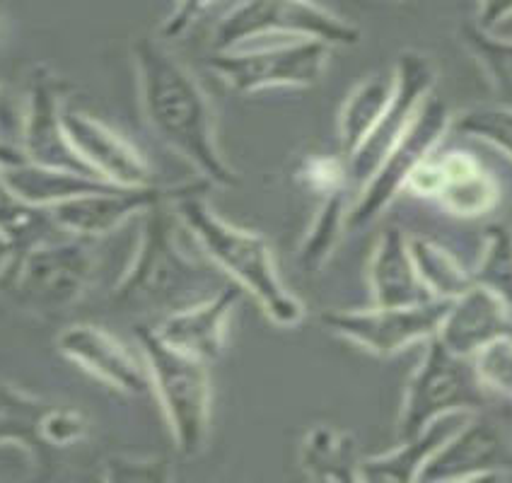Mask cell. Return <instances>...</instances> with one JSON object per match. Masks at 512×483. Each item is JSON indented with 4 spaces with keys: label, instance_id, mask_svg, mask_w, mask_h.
<instances>
[{
    "label": "cell",
    "instance_id": "7",
    "mask_svg": "<svg viewBox=\"0 0 512 483\" xmlns=\"http://www.w3.org/2000/svg\"><path fill=\"white\" fill-rule=\"evenodd\" d=\"M450 128V109L442 97L430 92L404 136L384 155L380 167L372 172L368 182L360 186L358 201L348 208L346 230H363L375 223L401 191L409 186L418 167L440 148Z\"/></svg>",
    "mask_w": 512,
    "mask_h": 483
},
{
    "label": "cell",
    "instance_id": "25",
    "mask_svg": "<svg viewBox=\"0 0 512 483\" xmlns=\"http://www.w3.org/2000/svg\"><path fill=\"white\" fill-rule=\"evenodd\" d=\"M58 232L63 230L51 218L49 208H39L22 201L0 172V235L10 240L15 254L27 252L29 247L39 242L56 240Z\"/></svg>",
    "mask_w": 512,
    "mask_h": 483
},
{
    "label": "cell",
    "instance_id": "38",
    "mask_svg": "<svg viewBox=\"0 0 512 483\" xmlns=\"http://www.w3.org/2000/svg\"><path fill=\"white\" fill-rule=\"evenodd\" d=\"M15 259V247L10 244V240H5L3 235H0V278H3V273L8 271L10 261Z\"/></svg>",
    "mask_w": 512,
    "mask_h": 483
},
{
    "label": "cell",
    "instance_id": "17",
    "mask_svg": "<svg viewBox=\"0 0 512 483\" xmlns=\"http://www.w3.org/2000/svg\"><path fill=\"white\" fill-rule=\"evenodd\" d=\"M58 351L116 392L141 397L153 387L148 365L138 363L124 343L102 327L92 324L68 327L58 336Z\"/></svg>",
    "mask_w": 512,
    "mask_h": 483
},
{
    "label": "cell",
    "instance_id": "10",
    "mask_svg": "<svg viewBox=\"0 0 512 483\" xmlns=\"http://www.w3.org/2000/svg\"><path fill=\"white\" fill-rule=\"evenodd\" d=\"M450 300H428L409 307L372 305L370 310H329L319 314L322 327L356 343L372 356H397L413 343L438 334Z\"/></svg>",
    "mask_w": 512,
    "mask_h": 483
},
{
    "label": "cell",
    "instance_id": "16",
    "mask_svg": "<svg viewBox=\"0 0 512 483\" xmlns=\"http://www.w3.org/2000/svg\"><path fill=\"white\" fill-rule=\"evenodd\" d=\"M61 121L75 153L83 157L104 182L116 186L153 184V174L145 157L124 136L68 104H63Z\"/></svg>",
    "mask_w": 512,
    "mask_h": 483
},
{
    "label": "cell",
    "instance_id": "15",
    "mask_svg": "<svg viewBox=\"0 0 512 483\" xmlns=\"http://www.w3.org/2000/svg\"><path fill=\"white\" fill-rule=\"evenodd\" d=\"M508 464L500 430L486 418H464L459 428L430 455L418 481L493 479Z\"/></svg>",
    "mask_w": 512,
    "mask_h": 483
},
{
    "label": "cell",
    "instance_id": "19",
    "mask_svg": "<svg viewBox=\"0 0 512 483\" xmlns=\"http://www.w3.org/2000/svg\"><path fill=\"white\" fill-rule=\"evenodd\" d=\"M438 339L457 356L471 358L500 336H512V314L498 298L471 283L450 300L438 329Z\"/></svg>",
    "mask_w": 512,
    "mask_h": 483
},
{
    "label": "cell",
    "instance_id": "4",
    "mask_svg": "<svg viewBox=\"0 0 512 483\" xmlns=\"http://www.w3.org/2000/svg\"><path fill=\"white\" fill-rule=\"evenodd\" d=\"M136 339L148 365L150 384L170 423L174 445L184 457H196L211 433L213 389L208 363L172 348L148 324H138Z\"/></svg>",
    "mask_w": 512,
    "mask_h": 483
},
{
    "label": "cell",
    "instance_id": "22",
    "mask_svg": "<svg viewBox=\"0 0 512 483\" xmlns=\"http://www.w3.org/2000/svg\"><path fill=\"white\" fill-rule=\"evenodd\" d=\"M0 172H3V179L22 201L39 208H51L61 201L75 199V196L92 194V191H104L109 189V186H116L104 182V179H92L78 172L34 165V162L29 160L20 162V165L0 167Z\"/></svg>",
    "mask_w": 512,
    "mask_h": 483
},
{
    "label": "cell",
    "instance_id": "33",
    "mask_svg": "<svg viewBox=\"0 0 512 483\" xmlns=\"http://www.w3.org/2000/svg\"><path fill=\"white\" fill-rule=\"evenodd\" d=\"M85 433H87V423L78 411L58 409V406H51V409L46 411L44 423H42V435H44L46 447H68L73 445V442L83 440Z\"/></svg>",
    "mask_w": 512,
    "mask_h": 483
},
{
    "label": "cell",
    "instance_id": "5",
    "mask_svg": "<svg viewBox=\"0 0 512 483\" xmlns=\"http://www.w3.org/2000/svg\"><path fill=\"white\" fill-rule=\"evenodd\" d=\"M87 237H56L15 254L3 273L5 290L25 310L66 312L85 295L95 273Z\"/></svg>",
    "mask_w": 512,
    "mask_h": 483
},
{
    "label": "cell",
    "instance_id": "18",
    "mask_svg": "<svg viewBox=\"0 0 512 483\" xmlns=\"http://www.w3.org/2000/svg\"><path fill=\"white\" fill-rule=\"evenodd\" d=\"M240 298V285L215 290L208 298L165 314L162 322L155 327L157 336L170 343L172 348H177V351L186 353V356L199 358L203 363H213V360L223 356L232 310H235Z\"/></svg>",
    "mask_w": 512,
    "mask_h": 483
},
{
    "label": "cell",
    "instance_id": "26",
    "mask_svg": "<svg viewBox=\"0 0 512 483\" xmlns=\"http://www.w3.org/2000/svg\"><path fill=\"white\" fill-rule=\"evenodd\" d=\"M51 406L42 399L29 397L20 389L0 382V445L17 442L27 447L34 457H44V435L42 423Z\"/></svg>",
    "mask_w": 512,
    "mask_h": 483
},
{
    "label": "cell",
    "instance_id": "21",
    "mask_svg": "<svg viewBox=\"0 0 512 483\" xmlns=\"http://www.w3.org/2000/svg\"><path fill=\"white\" fill-rule=\"evenodd\" d=\"M471 413H455L435 421L423 433L401 438L394 450L382 452L377 457L360 459V481H389V483H409L418 481L423 467L435 450L450 438L459 428V423Z\"/></svg>",
    "mask_w": 512,
    "mask_h": 483
},
{
    "label": "cell",
    "instance_id": "35",
    "mask_svg": "<svg viewBox=\"0 0 512 483\" xmlns=\"http://www.w3.org/2000/svg\"><path fill=\"white\" fill-rule=\"evenodd\" d=\"M508 17H512V0H479L474 25L484 32H496Z\"/></svg>",
    "mask_w": 512,
    "mask_h": 483
},
{
    "label": "cell",
    "instance_id": "8",
    "mask_svg": "<svg viewBox=\"0 0 512 483\" xmlns=\"http://www.w3.org/2000/svg\"><path fill=\"white\" fill-rule=\"evenodd\" d=\"M288 34L329 46L360 44V29L312 0H242L213 32V51L242 49L252 39Z\"/></svg>",
    "mask_w": 512,
    "mask_h": 483
},
{
    "label": "cell",
    "instance_id": "1",
    "mask_svg": "<svg viewBox=\"0 0 512 483\" xmlns=\"http://www.w3.org/2000/svg\"><path fill=\"white\" fill-rule=\"evenodd\" d=\"M131 51L143 114L157 138L191 162L208 184H240L237 172L220 153L213 109L194 75L157 39H136Z\"/></svg>",
    "mask_w": 512,
    "mask_h": 483
},
{
    "label": "cell",
    "instance_id": "31",
    "mask_svg": "<svg viewBox=\"0 0 512 483\" xmlns=\"http://www.w3.org/2000/svg\"><path fill=\"white\" fill-rule=\"evenodd\" d=\"M452 128L462 136L484 141L508 155L512 160V109L491 104V107H474L452 116Z\"/></svg>",
    "mask_w": 512,
    "mask_h": 483
},
{
    "label": "cell",
    "instance_id": "14",
    "mask_svg": "<svg viewBox=\"0 0 512 483\" xmlns=\"http://www.w3.org/2000/svg\"><path fill=\"white\" fill-rule=\"evenodd\" d=\"M406 189L423 199L442 203L450 213L474 218L496 206L498 186L493 177L469 153H438L418 167Z\"/></svg>",
    "mask_w": 512,
    "mask_h": 483
},
{
    "label": "cell",
    "instance_id": "3",
    "mask_svg": "<svg viewBox=\"0 0 512 483\" xmlns=\"http://www.w3.org/2000/svg\"><path fill=\"white\" fill-rule=\"evenodd\" d=\"M172 203L145 211L141 242L121 281L112 293V305L121 312L170 314L203 300L208 273L179 247Z\"/></svg>",
    "mask_w": 512,
    "mask_h": 483
},
{
    "label": "cell",
    "instance_id": "2",
    "mask_svg": "<svg viewBox=\"0 0 512 483\" xmlns=\"http://www.w3.org/2000/svg\"><path fill=\"white\" fill-rule=\"evenodd\" d=\"M203 191H191L172 203V211L203 252L213 259L220 271H225L259 302L266 317L278 327H295L305 317L302 302L285 288L278 276L276 261L269 242L252 230H242L220 218L203 199Z\"/></svg>",
    "mask_w": 512,
    "mask_h": 483
},
{
    "label": "cell",
    "instance_id": "12",
    "mask_svg": "<svg viewBox=\"0 0 512 483\" xmlns=\"http://www.w3.org/2000/svg\"><path fill=\"white\" fill-rule=\"evenodd\" d=\"M208 182L174 186V189H160L155 184L145 186H109L104 191H92V194L75 196V199L61 201L49 208L51 218L63 232L73 237H97L109 235L126 223L131 215L150 211L160 203H174L191 191L208 189Z\"/></svg>",
    "mask_w": 512,
    "mask_h": 483
},
{
    "label": "cell",
    "instance_id": "36",
    "mask_svg": "<svg viewBox=\"0 0 512 483\" xmlns=\"http://www.w3.org/2000/svg\"><path fill=\"white\" fill-rule=\"evenodd\" d=\"M22 114L15 97L0 85V136L15 138L22 133Z\"/></svg>",
    "mask_w": 512,
    "mask_h": 483
},
{
    "label": "cell",
    "instance_id": "30",
    "mask_svg": "<svg viewBox=\"0 0 512 483\" xmlns=\"http://www.w3.org/2000/svg\"><path fill=\"white\" fill-rule=\"evenodd\" d=\"M346 215V189L322 196V206H319L317 218H314L300 249V266L307 273L322 269L324 261L334 252L341 230H346Z\"/></svg>",
    "mask_w": 512,
    "mask_h": 483
},
{
    "label": "cell",
    "instance_id": "32",
    "mask_svg": "<svg viewBox=\"0 0 512 483\" xmlns=\"http://www.w3.org/2000/svg\"><path fill=\"white\" fill-rule=\"evenodd\" d=\"M476 377L488 394L512 401V336H500L471 356Z\"/></svg>",
    "mask_w": 512,
    "mask_h": 483
},
{
    "label": "cell",
    "instance_id": "39",
    "mask_svg": "<svg viewBox=\"0 0 512 483\" xmlns=\"http://www.w3.org/2000/svg\"><path fill=\"white\" fill-rule=\"evenodd\" d=\"M397 3H411V0H397Z\"/></svg>",
    "mask_w": 512,
    "mask_h": 483
},
{
    "label": "cell",
    "instance_id": "28",
    "mask_svg": "<svg viewBox=\"0 0 512 483\" xmlns=\"http://www.w3.org/2000/svg\"><path fill=\"white\" fill-rule=\"evenodd\" d=\"M471 283L488 290L512 314V230L505 225H488L484 252L471 271Z\"/></svg>",
    "mask_w": 512,
    "mask_h": 483
},
{
    "label": "cell",
    "instance_id": "13",
    "mask_svg": "<svg viewBox=\"0 0 512 483\" xmlns=\"http://www.w3.org/2000/svg\"><path fill=\"white\" fill-rule=\"evenodd\" d=\"M63 85L49 68H34L29 78L27 109L22 116V153L29 162L56 170H68L85 174V177L100 179L97 172L73 150L63 131L61 109H63Z\"/></svg>",
    "mask_w": 512,
    "mask_h": 483
},
{
    "label": "cell",
    "instance_id": "23",
    "mask_svg": "<svg viewBox=\"0 0 512 483\" xmlns=\"http://www.w3.org/2000/svg\"><path fill=\"white\" fill-rule=\"evenodd\" d=\"M300 467L317 481H360L356 440L331 426H314L300 447Z\"/></svg>",
    "mask_w": 512,
    "mask_h": 483
},
{
    "label": "cell",
    "instance_id": "34",
    "mask_svg": "<svg viewBox=\"0 0 512 483\" xmlns=\"http://www.w3.org/2000/svg\"><path fill=\"white\" fill-rule=\"evenodd\" d=\"M215 3V0H177V5H174V10L167 17L165 22H162L160 27V39H177L182 37V34L194 25L199 17L206 13L208 8Z\"/></svg>",
    "mask_w": 512,
    "mask_h": 483
},
{
    "label": "cell",
    "instance_id": "24",
    "mask_svg": "<svg viewBox=\"0 0 512 483\" xmlns=\"http://www.w3.org/2000/svg\"><path fill=\"white\" fill-rule=\"evenodd\" d=\"M392 87L394 80L387 75H372L353 87L339 112V145L343 157H351L353 150L368 138V133L380 121L392 97Z\"/></svg>",
    "mask_w": 512,
    "mask_h": 483
},
{
    "label": "cell",
    "instance_id": "6",
    "mask_svg": "<svg viewBox=\"0 0 512 483\" xmlns=\"http://www.w3.org/2000/svg\"><path fill=\"white\" fill-rule=\"evenodd\" d=\"M488 404V392L476 377L471 358L457 356L438 336L426 341L421 363L413 370L401 401L397 435L411 438L455 413H476Z\"/></svg>",
    "mask_w": 512,
    "mask_h": 483
},
{
    "label": "cell",
    "instance_id": "20",
    "mask_svg": "<svg viewBox=\"0 0 512 483\" xmlns=\"http://www.w3.org/2000/svg\"><path fill=\"white\" fill-rule=\"evenodd\" d=\"M368 278L372 305L409 307L435 300L413 264L409 237L397 225L382 230L380 240L372 249Z\"/></svg>",
    "mask_w": 512,
    "mask_h": 483
},
{
    "label": "cell",
    "instance_id": "37",
    "mask_svg": "<svg viewBox=\"0 0 512 483\" xmlns=\"http://www.w3.org/2000/svg\"><path fill=\"white\" fill-rule=\"evenodd\" d=\"M27 157L22 153V148H17V145L8 143L5 138H0V167H10V165H20V162H25Z\"/></svg>",
    "mask_w": 512,
    "mask_h": 483
},
{
    "label": "cell",
    "instance_id": "9",
    "mask_svg": "<svg viewBox=\"0 0 512 483\" xmlns=\"http://www.w3.org/2000/svg\"><path fill=\"white\" fill-rule=\"evenodd\" d=\"M331 46L317 39H293L266 49L213 51L208 68L242 95L271 87H312L327 71Z\"/></svg>",
    "mask_w": 512,
    "mask_h": 483
},
{
    "label": "cell",
    "instance_id": "11",
    "mask_svg": "<svg viewBox=\"0 0 512 483\" xmlns=\"http://www.w3.org/2000/svg\"><path fill=\"white\" fill-rule=\"evenodd\" d=\"M392 80V97H389L380 121L368 133V138L353 150V155L346 157L348 184L358 186V189L368 182L372 172L380 167L384 155L394 148V143L404 136L406 128L416 119L421 104L433 92L435 68L426 54L406 49L397 58Z\"/></svg>",
    "mask_w": 512,
    "mask_h": 483
},
{
    "label": "cell",
    "instance_id": "29",
    "mask_svg": "<svg viewBox=\"0 0 512 483\" xmlns=\"http://www.w3.org/2000/svg\"><path fill=\"white\" fill-rule=\"evenodd\" d=\"M409 244L418 276L435 300H452L469 288L471 271H464L447 249L423 237L409 240Z\"/></svg>",
    "mask_w": 512,
    "mask_h": 483
},
{
    "label": "cell",
    "instance_id": "27",
    "mask_svg": "<svg viewBox=\"0 0 512 483\" xmlns=\"http://www.w3.org/2000/svg\"><path fill=\"white\" fill-rule=\"evenodd\" d=\"M459 39L484 71L496 95V104L512 109V39L496 37V32H484L474 22L462 25Z\"/></svg>",
    "mask_w": 512,
    "mask_h": 483
}]
</instances>
